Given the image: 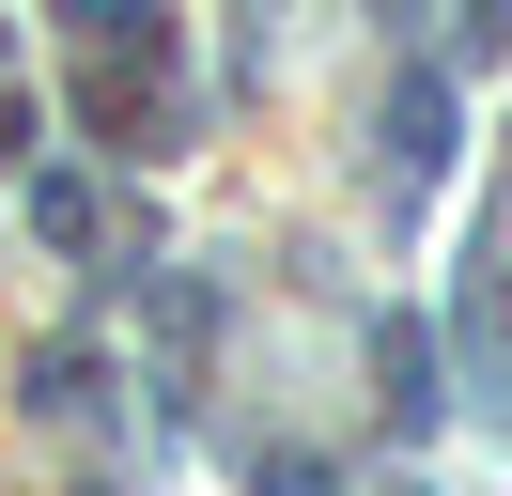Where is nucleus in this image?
<instances>
[{
  "instance_id": "nucleus-1",
  "label": "nucleus",
  "mask_w": 512,
  "mask_h": 496,
  "mask_svg": "<svg viewBox=\"0 0 512 496\" xmlns=\"http://www.w3.org/2000/svg\"><path fill=\"white\" fill-rule=\"evenodd\" d=\"M388 171H404V186L450 171V78H404V93H388Z\"/></svg>"
},
{
  "instance_id": "nucleus-2",
  "label": "nucleus",
  "mask_w": 512,
  "mask_h": 496,
  "mask_svg": "<svg viewBox=\"0 0 512 496\" xmlns=\"http://www.w3.org/2000/svg\"><path fill=\"white\" fill-rule=\"evenodd\" d=\"M47 16H63L78 47H109V62H156V16H171V0H47Z\"/></svg>"
},
{
  "instance_id": "nucleus-3",
  "label": "nucleus",
  "mask_w": 512,
  "mask_h": 496,
  "mask_svg": "<svg viewBox=\"0 0 512 496\" xmlns=\"http://www.w3.org/2000/svg\"><path fill=\"white\" fill-rule=\"evenodd\" d=\"M373 372H388V419H404V434L450 403V388H435V341H419V326H388V341H373Z\"/></svg>"
},
{
  "instance_id": "nucleus-4",
  "label": "nucleus",
  "mask_w": 512,
  "mask_h": 496,
  "mask_svg": "<svg viewBox=\"0 0 512 496\" xmlns=\"http://www.w3.org/2000/svg\"><path fill=\"white\" fill-rule=\"evenodd\" d=\"M32 233H47V248H78V233H94V186L47 171V186H32Z\"/></svg>"
},
{
  "instance_id": "nucleus-5",
  "label": "nucleus",
  "mask_w": 512,
  "mask_h": 496,
  "mask_svg": "<svg viewBox=\"0 0 512 496\" xmlns=\"http://www.w3.org/2000/svg\"><path fill=\"white\" fill-rule=\"evenodd\" d=\"M249 481H264V496H342V481H326L311 450H249Z\"/></svg>"
},
{
  "instance_id": "nucleus-6",
  "label": "nucleus",
  "mask_w": 512,
  "mask_h": 496,
  "mask_svg": "<svg viewBox=\"0 0 512 496\" xmlns=\"http://www.w3.org/2000/svg\"><path fill=\"white\" fill-rule=\"evenodd\" d=\"M388 496H419V481H388Z\"/></svg>"
}]
</instances>
